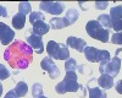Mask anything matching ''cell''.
I'll list each match as a JSON object with an SVG mask.
<instances>
[{"mask_svg":"<svg viewBox=\"0 0 122 98\" xmlns=\"http://www.w3.org/2000/svg\"><path fill=\"white\" fill-rule=\"evenodd\" d=\"M95 6H97L98 10H104V9L107 7V3H106V1H105V3H99V1H97V3H95Z\"/></svg>","mask_w":122,"mask_h":98,"instance_id":"4316f807","label":"cell"},{"mask_svg":"<svg viewBox=\"0 0 122 98\" xmlns=\"http://www.w3.org/2000/svg\"><path fill=\"white\" fill-rule=\"evenodd\" d=\"M9 77H10V71L3 64H0V80H6Z\"/></svg>","mask_w":122,"mask_h":98,"instance_id":"cb8c5ba5","label":"cell"},{"mask_svg":"<svg viewBox=\"0 0 122 98\" xmlns=\"http://www.w3.org/2000/svg\"><path fill=\"white\" fill-rule=\"evenodd\" d=\"M122 7L121 5L115 6L110 10V20H111V25H112V28L116 32H121V16H122Z\"/></svg>","mask_w":122,"mask_h":98,"instance_id":"8fae6325","label":"cell"},{"mask_svg":"<svg viewBox=\"0 0 122 98\" xmlns=\"http://www.w3.org/2000/svg\"><path fill=\"white\" fill-rule=\"evenodd\" d=\"M97 21L103 26L104 28L109 29L110 31V28H112V25H111V20H110V16L106 15V14H101L98 18H97Z\"/></svg>","mask_w":122,"mask_h":98,"instance_id":"ffe728a7","label":"cell"},{"mask_svg":"<svg viewBox=\"0 0 122 98\" xmlns=\"http://www.w3.org/2000/svg\"><path fill=\"white\" fill-rule=\"evenodd\" d=\"M1 93H3V85L0 83V97H1Z\"/></svg>","mask_w":122,"mask_h":98,"instance_id":"f546056e","label":"cell"},{"mask_svg":"<svg viewBox=\"0 0 122 98\" xmlns=\"http://www.w3.org/2000/svg\"><path fill=\"white\" fill-rule=\"evenodd\" d=\"M39 9L51 15H60L64 12L65 4L59 1H42L39 4Z\"/></svg>","mask_w":122,"mask_h":98,"instance_id":"52a82bcc","label":"cell"},{"mask_svg":"<svg viewBox=\"0 0 122 98\" xmlns=\"http://www.w3.org/2000/svg\"><path fill=\"white\" fill-rule=\"evenodd\" d=\"M111 42L114 44H122V39H121V32H116L114 36H112V39Z\"/></svg>","mask_w":122,"mask_h":98,"instance_id":"484cf974","label":"cell"},{"mask_svg":"<svg viewBox=\"0 0 122 98\" xmlns=\"http://www.w3.org/2000/svg\"><path fill=\"white\" fill-rule=\"evenodd\" d=\"M18 10H20L18 12H21V14H23V15H28V14L32 12V7H30V4H29V3H26V1L18 4Z\"/></svg>","mask_w":122,"mask_h":98,"instance_id":"7402d4cb","label":"cell"},{"mask_svg":"<svg viewBox=\"0 0 122 98\" xmlns=\"http://www.w3.org/2000/svg\"><path fill=\"white\" fill-rule=\"evenodd\" d=\"M0 17H7V10L0 5Z\"/></svg>","mask_w":122,"mask_h":98,"instance_id":"83f0119b","label":"cell"},{"mask_svg":"<svg viewBox=\"0 0 122 98\" xmlns=\"http://www.w3.org/2000/svg\"><path fill=\"white\" fill-rule=\"evenodd\" d=\"M120 69H121V59L116 55L115 58L110 59V60L101 61L99 66V71L101 74H106V75H110L111 77H115L120 72Z\"/></svg>","mask_w":122,"mask_h":98,"instance_id":"8992f818","label":"cell"},{"mask_svg":"<svg viewBox=\"0 0 122 98\" xmlns=\"http://www.w3.org/2000/svg\"><path fill=\"white\" fill-rule=\"evenodd\" d=\"M67 44H68V47L76 49V50L79 52V53L83 52V49L87 47V43H86L84 39L77 38V37H68L67 38Z\"/></svg>","mask_w":122,"mask_h":98,"instance_id":"4fadbf2b","label":"cell"},{"mask_svg":"<svg viewBox=\"0 0 122 98\" xmlns=\"http://www.w3.org/2000/svg\"><path fill=\"white\" fill-rule=\"evenodd\" d=\"M43 18H44V15L42 12H39V11L29 14V22L30 23H32L33 21H37V20H43Z\"/></svg>","mask_w":122,"mask_h":98,"instance_id":"d4e9b609","label":"cell"},{"mask_svg":"<svg viewBox=\"0 0 122 98\" xmlns=\"http://www.w3.org/2000/svg\"><path fill=\"white\" fill-rule=\"evenodd\" d=\"M42 94H43V87H42V85L36 82L32 86V96L36 98V97H39V96H42Z\"/></svg>","mask_w":122,"mask_h":98,"instance_id":"603a6c76","label":"cell"},{"mask_svg":"<svg viewBox=\"0 0 122 98\" xmlns=\"http://www.w3.org/2000/svg\"><path fill=\"white\" fill-rule=\"evenodd\" d=\"M14 91L17 94V97H25L27 94V92H28V86H27V83L25 81H20V82H17Z\"/></svg>","mask_w":122,"mask_h":98,"instance_id":"d6986e66","label":"cell"},{"mask_svg":"<svg viewBox=\"0 0 122 98\" xmlns=\"http://www.w3.org/2000/svg\"><path fill=\"white\" fill-rule=\"evenodd\" d=\"M97 82L103 90H109L114 85V77H111L110 75H106V74H101V76L97 80Z\"/></svg>","mask_w":122,"mask_h":98,"instance_id":"5bb4252c","label":"cell"},{"mask_svg":"<svg viewBox=\"0 0 122 98\" xmlns=\"http://www.w3.org/2000/svg\"><path fill=\"white\" fill-rule=\"evenodd\" d=\"M89 98H106V92L99 87H88Z\"/></svg>","mask_w":122,"mask_h":98,"instance_id":"e0dca14e","label":"cell"},{"mask_svg":"<svg viewBox=\"0 0 122 98\" xmlns=\"http://www.w3.org/2000/svg\"><path fill=\"white\" fill-rule=\"evenodd\" d=\"M32 25H33L32 33H34V34H37L39 37H42L43 34L48 33L49 29H50V26L44 22V18L43 20H37V21H33Z\"/></svg>","mask_w":122,"mask_h":98,"instance_id":"7c38bea8","label":"cell"},{"mask_svg":"<svg viewBox=\"0 0 122 98\" xmlns=\"http://www.w3.org/2000/svg\"><path fill=\"white\" fill-rule=\"evenodd\" d=\"M84 56L88 61L90 63H101V61H106L110 60V53L107 50H100L94 47H86L83 49Z\"/></svg>","mask_w":122,"mask_h":98,"instance_id":"5b68a950","label":"cell"},{"mask_svg":"<svg viewBox=\"0 0 122 98\" xmlns=\"http://www.w3.org/2000/svg\"><path fill=\"white\" fill-rule=\"evenodd\" d=\"M78 16H79V14H78V11H77L76 9H70V10H67L65 18H66V21H67L68 26L73 25V23L77 21V20H78Z\"/></svg>","mask_w":122,"mask_h":98,"instance_id":"ac0fdd59","label":"cell"},{"mask_svg":"<svg viewBox=\"0 0 122 98\" xmlns=\"http://www.w3.org/2000/svg\"><path fill=\"white\" fill-rule=\"evenodd\" d=\"M49 26L51 29H61V28L68 27V23L65 17H53L49 22Z\"/></svg>","mask_w":122,"mask_h":98,"instance_id":"9a60e30c","label":"cell"},{"mask_svg":"<svg viewBox=\"0 0 122 98\" xmlns=\"http://www.w3.org/2000/svg\"><path fill=\"white\" fill-rule=\"evenodd\" d=\"M86 31H87L88 36H90L93 39H97V41H100L103 43H107V41H109L110 31L104 28L97 20L88 21V23L86 25Z\"/></svg>","mask_w":122,"mask_h":98,"instance_id":"3957f363","label":"cell"},{"mask_svg":"<svg viewBox=\"0 0 122 98\" xmlns=\"http://www.w3.org/2000/svg\"><path fill=\"white\" fill-rule=\"evenodd\" d=\"M81 88L82 86L78 83L77 74L75 71H67L64 80L55 86V91L59 94H65L67 92H78Z\"/></svg>","mask_w":122,"mask_h":98,"instance_id":"7a4b0ae2","label":"cell"},{"mask_svg":"<svg viewBox=\"0 0 122 98\" xmlns=\"http://www.w3.org/2000/svg\"><path fill=\"white\" fill-rule=\"evenodd\" d=\"M46 52L49 56L51 59H56V60H67L70 58V50L68 48L62 44L57 43L55 41H49L46 45Z\"/></svg>","mask_w":122,"mask_h":98,"instance_id":"277c9868","label":"cell"},{"mask_svg":"<svg viewBox=\"0 0 122 98\" xmlns=\"http://www.w3.org/2000/svg\"><path fill=\"white\" fill-rule=\"evenodd\" d=\"M36 98H48V97H45V96H43V94H42V96H39V97H36Z\"/></svg>","mask_w":122,"mask_h":98,"instance_id":"4dcf8cb0","label":"cell"},{"mask_svg":"<svg viewBox=\"0 0 122 98\" xmlns=\"http://www.w3.org/2000/svg\"><path fill=\"white\" fill-rule=\"evenodd\" d=\"M14 38H15V32L10 28V26L0 22V42H1V44L3 45L10 44Z\"/></svg>","mask_w":122,"mask_h":98,"instance_id":"30bf717a","label":"cell"},{"mask_svg":"<svg viewBox=\"0 0 122 98\" xmlns=\"http://www.w3.org/2000/svg\"><path fill=\"white\" fill-rule=\"evenodd\" d=\"M4 98H18V97H17V94L15 93V91H9V92L5 94Z\"/></svg>","mask_w":122,"mask_h":98,"instance_id":"f1b7e54d","label":"cell"},{"mask_svg":"<svg viewBox=\"0 0 122 98\" xmlns=\"http://www.w3.org/2000/svg\"><path fill=\"white\" fill-rule=\"evenodd\" d=\"M4 59L12 69L23 70L33 60V49L22 41H15L4 52Z\"/></svg>","mask_w":122,"mask_h":98,"instance_id":"6da1fadb","label":"cell"},{"mask_svg":"<svg viewBox=\"0 0 122 98\" xmlns=\"http://www.w3.org/2000/svg\"><path fill=\"white\" fill-rule=\"evenodd\" d=\"M26 23V15L21 14V12H17L14 17H12V26L16 29H21L25 27Z\"/></svg>","mask_w":122,"mask_h":98,"instance_id":"2e32d148","label":"cell"},{"mask_svg":"<svg viewBox=\"0 0 122 98\" xmlns=\"http://www.w3.org/2000/svg\"><path fill=\"white\" fill-rule=\"evenodd\" d=\"M76 69H77V61H76V59L68 58L67 60L65 61V70H66V72L67 71H75Z\"/></svg>","mask_w":122,"mask_h":98,"instance_id":"44dd1931","label":"cell"},{"mask_svg":"<svg viewBox=\"0 0 122 98\" xmlns=\"http://www.w3.org/2000/svg\"><path fill=\"white\" fill-rule=\"evenodd\" d=\"M40 66H42V69L44 71H46L50 76V78L51 80H54V78H57L60 76V70L59 67L55 65V63L53 61V59L50 56H46V58H43L42 63H40Z\"/></svg>","mask_w":122,"mask_h":98,"instance_id":"ba28073f","label":"cell"},{"mask_svg":"<svg viewBox=\"0 0 122 98\" xmlns=\"http://www.w3.org/2000/svg\"><path fill=\"white\" fill-rule=\"evenodd\" d=\"M26 41H27V44L34 49V50L38 53V54H42L44 52V45H43V41H42V37H39L32 32H26Z\"/></svg>","mask_w":122,"mask_h":98,"instance_id":"9c48e42d","label":"cell"}]
</instances>
